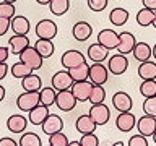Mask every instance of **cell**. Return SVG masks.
Segmentation results:
<instances>
[{"label": "cell", "instance_id": "obj_30", "mask_svg": "<svg viewBox=\"0 0 156 146\" xmlns=\"http://www.w3.org/2000/svg\"><path fill=\"white\" fill-rule=\"evenodd\" d=\"M55 97H57V91L54 88H41L39 89V102L47 107H51L55 104Z\"/></svg>", "mask_w": 156, "mask_h": 146}, {"label": "cell", "instance_id": "obj_49", "mask_svg": "<svg viewBox=\"0 0 156 146\" xmlns=\"http://www.w3.org/2000/svg\"><path fill=\"white\" fill-rule=\"evenodd\" d=\"M151 57H153L154 60H156V44H154L153 47H151Z\"/></svg>", "mask_w": 156, "mask_h": 146}, {"label": "cell", "instance_id": "obj_33", "mask_svg": "<svg viewBox=\"0 0 156 146\" xmlns=\"http://www.w3.org/2000/svg\"><path fill=\"white\" fill-rule=\"evenodd\" d=\"M153 18H154V10H150V8H145V7L136 13V23L143 28L150 26V24L153 23Z\"/></svg>", "mask_w": 156, "mask_h": 146}, {"label": "cell", "instance_id": "obj_15", "mask_svg": "<svg viewBox=\"0 0 156 146\" xmlns=\"http://www.w3.org/2000/svg\"><path fill=\"white\" fill-rule=\"evenodd\" d=\"M41 128H42L44 133L49 136V135L55 133V131H62V128H63V120H62L57 114H49V115L46 117V120L41 123Z\"/></svg>", "mask_w": 156, "mask_h": 146}, {"label": "cell", "instance_id": "obj_8", "mask_svg": "<svg viewBox=\"0 0 156 146\" xmlns=\"http://www.w3.org/2000/svg\"><path fill=\"white\" fill-rule=\"evenodd\" d=\"M129 68V60L125 58L124 54L117 52L115 55L109 57V62H107V70L112 75H124Z\"/></svg>", "mask_w": 156, "mask_h": 146}, {"label": "cell", "instance_id": "obj_31", "mask_svg": "<svg viewBox=\"0 0 156 146\" xmlns=\"http://www.w3.org/2000/svg\"><path fill=\"white\" fill-rule=\"evenodd\" d=\"M68 8H70V0H51V3H49V10L55 16L65 15L68 12Z\"/></svg>", "mask_w": 156, "mask_h": 146}, {"label": "cell", "instance_id": "obj_13", "mask_svg": "<svg viewBox=\"0 0 156 146\" xmlns=\"http://www.w3.org/2000/svg\"><path fill=\"white\" fill-rule=\"evenodd\" d=\"M112 106L117 112H127L132 110V106H133V99L127 94L125 91H117L114 96H112Z\"/></svg>", "mask_w": 156, "mask_h": 146}, {"label": "cell", "instance_id": "obj_12", "mask_svg": "<svg viewBox=\"0 0 156 146\" xmlns=\"http://www.w3.org/2000/svg\"><path fill=\"white\" fill-rule=\"evenodd\" d=\"M73 85V78L70 76L68 70H60L52 76V88L55 91H63V89H70V86Z\"/></svg>", "mask_w": 156, "mask_h": 146}, {"label": "cell", "instance_id": "obj_10", "mask_svg": "<svg viewBox=\"0 0 156 146\" xmlns=\"http://www.w3.org/2000/svg\"><path fill=\"white\" fill-rule=\"evenodd\" d=\"M135 125H136V119H135V115L132 114L130 110L119 112V115H117V119H115L117 130H120L122 133H129L130 130L135 128Z\"/></svg>", "mask_w": 156, "mask_h": 146}, {"label": "cell", "instance_id": "obj_23", "mask_svg": "<svg viewBox=\"0 0 156 146\" xmlns=\"http://www.w3.org/2000/svg\"><path fill=\"white\" fill-rule=\"evenodd\" d=\"M96 123L93 122V119L90 117V114H85L81 117H78L76 122H75V128L80 131V133H93V131L96 130Z\"/></svg>", "mask_w": 156, "mask_h": 146}, {"label": "cell", "instance_id": "obj_48", "mask_svg": "<svg viewBox=\"0 0 156 146\" xmlns=\"http://www.w3.org/2000/svg\"><path fill=\"white\" fill-rule=\"evenodd\" d=\"M5 94H7V92H5V88L0 85V102H2L3 99H5Z\"/></svg>", "mask_w": 156, "mask_h": 146}, {"label": "cell", "instance_id": "obj_51", "mask_svg": "<svg viewBox=\"0 0 156 146\" xmlns=\"http://www.w3.org/2000/svg\"><path fill=\"white\" fill-rule=\"evenodd\" d=\"M68 146H80V141H70Z\"/></svg>", "mask_w": 156, "mask_h": 146}, {"label": "cell", "instance_id": "obj_22", "mask_svg": "<svg viewBox=\"0 0 156 146\" xmlns=\"http://www.w3.org/2000/svg\"><path fill=\"white\" fill-rule=\"evenodd\" d=\"M10 29L13 31V34H28L29 29H31V24H29V19L26 16H15L10 19Z\"/></svg>", "mask_w": 156, "mask_h": 146}, {"label": "cell", "instance_id": "obj_4", "mask_svg": "<svg viewBox=\"0 0 156 146\" xmlns=\"http://www.w3.org/2000/svg\"><path fill=\"white\" fill-rule=\"evenodd\" d=\"M109 78V70L107 67H104L102 62H94L93 65H90V75H88V80L94 85H104Z\"/></svg>", "mask_w": 156, "mask_h": 146}, {"label": "cell", "instance_id": "obj_37", "mask_svg": "<svg viewBox=\"0 0 156 146\" xmlns=\"http://www.w3.org/2000/svg\"><path fill=\"white\" fill-rule=\"evenodd\" d=\"M68 138L62 131H55V133L49 135V146H68Z\"/></svg>", "mask_w": 156, "mask_h": 146}, {"label": "cell", "instance_id": "obj_18", "mask_svg": "<svg viewBox=\"0 0 156 146\" xmlns=\"http://www.w3.org/2000/svg\"><path fill=\"white\" fill-rule=\"evenodd\" d=\"M28 123H29V120L21 114H13L7 119V128L12 133H23L26 130Z\"/></svg>", "mask_w": 156, "mask_h": 146}, {"label": "cell", "instance_id": "obj_1", "mask_svg": "<svg viewBox=\"0 0 156 146\" xmlns=\"http://www.w3.org/2000/svg\"><path fill=\"white\" fill-rule=\"evenodd\" d=\"M39 104V91H24L16 97V107L21 112H28Z\"/></svg>", "mask_w": 156, "mask_h": 146}, {"label": "cell", "instance_id": "obj_44", "mask_svg": "<svg viewBox=\"0 0 156 146\" xmlns=\"http://www.w3.org/2000/svg\"><path fill=\"white\" fill-rule=\"evenodd\" d=\"M8 57H10V49L0 46V62H7Z\"/></svg>", "mask_w": 156, "mask_h": 146}, {"label": "cell", "instance_id": "obj_5", "mask_svg": "<svg viewBox=\"0 0 156 146\" xmlns=\"http://www.w3.org/2000/svg\"><path fill=\"white\" fill-rule=\"evenodd\" d=\"M76 99L73 96V92L70 89H63V91H57V97H55V106L60 109L62 112H70L75 109L76 106Z\"/></svg>", "mask_w": 156, "mask_h": 146}, {"label": "cell", "instance_id": "obj_52", "mask_svg": "<svg viewBox=\"0 0 156 146\" xmlns=\"http://www.w3.org/2000/svg\"><path fill=\"white\" fill-rule=\"evenodd\" d=\"M151 26L156 28V10H154V18H153V23H151Z\"/></svg>", "mask_w": 156, "mask_h": 146}, {"label": "cell", "instance_id": "obj_20", "mask_svg": "<svg viewBox=\"0 0 156 146\" xmlns=\"http://www.w3.org/2000/svg\"><path fill=\"white\" fill-rule=\"evenodd\" d=\"M86 55L91 62H104L109 57V49H106L104 46H101L99 42L91 44L86 50Z\"/></svg>", "mask_w": 156, "mask_h": 146}, {"label": "cell", "instance_id": "obj_7", "mask_svg": "<svg viewBox=\"0 0 156 146\" xmlns=\"http://www.w3.org/2000/svg\"><path fill=\"white\" fill-rule=\"evenodd\" d=\"M93 89V83L90 80H83V81H73V85L70 86V91L73 92L75 99L78 102H85L88 101V97L91 94Z\"/></svg>", "mask_w": 156, "mask_h": 146}, {"label": "cell", "instance_id": "obj_25", "mask_svg": "<svg viewBox=\"0 0 156 146\" xmlns=\"http://www.w3.org/2000/svg\"><path fill=\"white\" fill-rule=\"evenodd\" d=\"M138 76L141 80H156V62H140Z\"/></svg>", "mask_w": 156, "mask_h": 146}, {"label": "cell", "instance_id": "obj_47", "mask_svg": "<svg viewBox=\"0 0 156 146\" xmlns=\"http://www.w3.org/2000/svg\"><path fill=\"white\" fill-rule=\"evenodd\" d=\"M145 8H150V10H156V0H141Z\"/></svg>", "mask_w": 156, "mask_h": 146}, {"label": "cell", "instance_id": "obj_50", "mask_svg": "<svg viewBox=\"0 0 156 146\" xmlns=\"http://www.w3.org/2000/svg\"><path fill=\"white\" fill-rule=\"evenodd\" d=\"M36 2L39 5H49V3H51V0H36Z\"/></svg>", "mask_w": 156, "mask_h": 146}, {"label": "cell", "instance_id": "obj_28", "mask_svg": "<svg viewBox=\"0 0 156 146\" xmlns=\"http://www.w3.org/2000/svg\"><path fill=\"white\" fill-rule=\"evenodd\" d=\"M21 88L24 91H39L42 88V80L37 75L29 73L24 78H21Z\"/></svg>", "mask_w": 156, "mask_h": 146}, {"label": "cell", "instance_id": "obj_41", "mask_svg": "<svg viewBox=\"0 0 156 146\" xmlns=\"http://www.w3.org/2000/svg\"><path fill=\"white\" fill-rule=\"evenodd\" d=\"M107 2L109 0H86V3H88L91 12H102L107 7Z\"/></svg>", "mask_w": 156, "mask_h": 146}, {"label": "cell", "instance_id": "obj_43", "mask_svg": "<svg viewBox=\"0 0 156 146\" xmlns=\"http://www.w3.org/2000/svg\"><path fill=\"white\" fill-rule=\"evenodd\" d=\"M8 29H10V19H8V18H2V16H0V37L5 36Z\"/></svg>", "mask_w": 156, "mask_h": 146}, {"label": "cell", "instance_id": "obj_26", "mask_svg": "<svg viewBox=\"0 0 156 146\" xmlns=\"http://www.w3.org/2000/svg\"><path fill=\"white\" fill-rule=\"evenodd\" d=\"M34 49L39 52V55H41L42 58L51 57L52 54H54V50H55L54 42L51 41V39H41V37H37L36 44H34Z\"/></svg>", "mask_w": 156, "mask_h": 146}, {"label": "cell", "instance_id": "obj_6", "mask_svg": "<svg viewBox=\"0 0 156 146\" xmlns=\"http://www.w3.org/2000/svg\"><path fill=\"white\" fill-rule=\"evenodd\" d=\"M57 24L55 21L52 19H41L37 24H36V36L41 37V39H51L54 41V37L57 36Z\"/></svg>", "mask_w": 156, "mask_h": 146}, {"label": "cell", "instance_id": "obj_19", "mask_svg": "<svg viewBox=\"0 0 156 146\" xmlns=\"http://www.w3.org/2000/svg\"><path fill=\"white\" fill-rule=\"evenodd\" d=\"M49 115V107L44 106V104H39L36 107H33L31 110H28V120L31 125H41L44 120H46V117Z\"/></svg>", "mask_w": 156, "mask_h": 146}, {"label": "cell", "instance_id": "obj_11", "mask_svg": "<svg viewBox=\"0 0 156 146\" xmlns=\"http://www.w3.org/2000/svg\"><path fill=\"white\" fill-rule=\"evenodd\" d=\"M135 128H138V133L145 135L146 138H148V136H151L154 133V130H156V117L148 115V114L141 115L140 119L136 120Z\"/></svg>", "mask_w": 156, "mask_h": 146}, {"label": "cell", "instance_id": "obj_16", "mask_svg": "<svg viewBox=\"0 0 156 146\" xmlns=\"http://www.w3.org/2000/svg\"><path fill=\"white\" fill-rule=\"evenodd\" d=\"M119 46H117V52L119 54H124V55H129V54H132V50H133L135 44H136V39L135 36L132 34L130 31H124L119 34Z\"/></svg>", "mask_w": 156, "mask_h": 146}, {"label": "cell", "instance_id": "obj_54", "mask_svg": "<svg viewBox=\"0 0 156 146\" xmlns=\"http://www.w3.org/2000/svg\"><path fill=\"white\" fill-rule=\"evenodd\" d=\"M151 138H153V141H154V144H156V130H154V133L151 135Z\"/></svg>", "mask_w": 156, "mask_h": 146}, {"label": "cell", "instance_id": "obj_45", "mask_svg": "<svg viewBox=\"0 0 156 146\" xmlns=\"http://www.w3.org/2000/svg\"><path fill=\"white\" fill-rule=\"evenodd\" d=\"M18 143L12 138H8V136H5V138L0 140V146H16Z\"/></svg>", "mask_w": 156, "mask_h": 146}, {"label": "cell", "instance_id": "obj_38", "mask_svg": "<svg viewBox=\"0 0 156 146\" xmlns=\"http://www.w3.org/2000/svg\"><path fill=\"white\" fill-rule=\"evenodd\" d=\"M16 13V8H15V3H10V2H0V16L2 18H8L12 19Z\"/></svg>", "mask_w": 156, "mask_h": 146}, {"label": "cell", "instance_id": "obj_21", "mask_svg": "<svg viewBox=\"0 0 156 146\" xmlns=\"http://www.w3.org/2000/svg\"><path fill=\"white\" fill-rule=\"evenodd\" d=\"M72 34H73V37H75L76 41L85 42L86 39L93 34V28H91V24L86 23V21H78V23L73 24Z\"/></svg>", "mask_w": 156, "mask_h": 146}, {"label": "cell", "instance_id": "obj_2", "mask_svg": "<svg viewBox=\"0 0 156 146\" xmlns=\"http://www.w3.org/2000/svg\"><path fill=\"white\" fill-rule=\"evenodd\" d=\"M18 57H20V60H21L23 63H26V65L29 68H33V70H39V68L42 67L44 58L39 55V52L34 47H31V46H28Z\"/></svg>", "mask_w": 156, "mask_h": 146}, {"label": "cell", "instance_id": "obj_24", "mask_svg": "<svg viewBox=\"0 0 156 146\" xmlns=\"http://www.w3.org/2000/svg\"><path fill=\"white\" fill-rule=\"evenodd\" d=\"M132 55L135 57V60L138 62H146L151 58V47L150 44L146 42H136L133 50H132Z\"/></svg>", "mask_w": 156, "mask_h": 146}, {"label": "cell", "instance_id": "obj_53", "mask_svg": "<svg viewBox=\"0 0 156 146\" xmlns=\"http://www.w3.org/2000/svg\"><path fill=\"white\" fill-rule=\"evenodd\" d=\"M112 146H124V143H122V141H115V143L112 144Z\"/></svg>", "mask_w": 156, "mask_h": 146}, {"label": "cell", "instance_id": "obj_42", "mask_svg": "<svg viewBox=\"0 0 156 146\" xmlns=\"http://www.w3.org/2000/svg\"><path fill=\"white\" fill-rule=\"evenodd\" d=\"M129 146H148V138L141 133L133 135V136H130V140H129Z\"/></svg>", "mask_w": 156, "mask_h": 146}, {"label": "cell", "instance_id": "obj_35", "mask_svg": "<svg viewBox=\"0 0 156 146\" xmlns=\"http://www.w3.org/2000/svg\"><path fill=\"white\" fill-rule=\"evenodd\" d=\"M10 70H12V75H13L15 78H20V80H21V78H24L26 75H29V73L34 71L33 68H29L26 63H23L21 60L16 62V63H13V67L10 68Z\"/></svg>", "mask_w": 156, "mask_h": 146}, {"label": "cell", "instance_id": "obj_40", "mask_svg": "<svg viewBox=\"0 0 156 146\" xmlns=\"http://www.w3.org/2000/svg\"><path fill=\"white\" fill-rule=\"evenodd\" d=\"M80 146H99V138L93 133H83L80 138Z\"/></svg>", "mask_w": 156, "mask_h": 146}, {"label": "cell", "instance_id": "obj_14", "mask_svg": "<svg viewBox=\"0 0 156 146\" xmlns=\"http://www.w3.org/2000/svg\"><path fill=\"white\" fill-rule=\"evenodd\" d=\"M119 34H117L114 29H102V31H99V34H98V42L101 44V46H104L106 49H109V50H112V49H115L117 46H119Z\"/></svg>", "mask_w": 156, "mask_h": 146}, {"label": "cell", "instance_id": "obj_29", "mask_svg": "<svg viewBox=\"0 0 156 146\" xmlns=\"http://www.w3.org/2000/svg\"><path fill=\"white\" fill-rule=\"evenodd\" d=\"M68 73H70V76L73 78V81L88 80V75H90V65H88V62H83L78 67L68 68Z\"/></svg>", "mask_w": 156, "mask_h": 146}, {"label": "cell", "instance_id": "obj_32", "mask_svg": "<svg viewBox=\"0 0 156 146\" xmlns=\"http://www.w3.org/2000/svg\"><path fill=\"white\" fill-rule=\"evenodd\" d=\"M18 144L20 146H42V140L39 138V135L34 133V131H26V133L21 135Z\"/></svg>", "mask_w": 156, "mask_h": 146}, {"label": "cell", "instance_id": "obj_34", "mask_svg": "<svg viewBox=\"0 0 156 146\" xmlns=\"http://www.w3.org/2000/svg\"><path fill=\"white\" fill-rule=\"evenodd\" d=\"M104 99H106V89L102 88V85H94L93 83V89L88 101L91 104H101V102H104Z\"/></svg>", "mask_w": 156, "mask_h": 146}, {"label": "cell", "instance_id": "obj_17", "mask_svg": "<svg viewBox=\"0 0 156 146\" xmlns=\"http://www.w3.org/2000/svg\"><path fill=\"white\" fill-rule=\"evenodd\" d=\"M29 46V37L28 34H15L8 39V49H10V54H15V55H20L24 49Z\"/></svg>", "mask_w": 156, "mask_h": 146}, {"label": "cell", "instance_id": "obj_3", "mask_svg": "<svg viewBox=\"0 0 156 146\" xmlns=\"http://www.w3.org/2000/svg\"><path fill=\"white\" fill-rule=\"evenodd\" d=\"M90 117L93 119V122L99 127V125H106L111 119V110L104 102L101 104H91V109H90Z\"/></svg>", "mask_w": 156, "mask_h": 146}, {"label": "cell", "instance_id": "obj_46", "mask_svg": "<svg viewBox=\"0 0 156 146\" xmlns=\"http://www.w3.org/2000/svg\"><path fill=\"white\" fill-rule=\"evenodd\" d=\"M8 73V65L7 62H0V80H3Z\"/></svg>", "mask_w": 156, "mask_h": 146}, {"label": "cell", "instance_id": "obj_27", "mask_svg": "<svg viewBox=\"0 0 156 146\" xmlns=\"http://www.w3.org/2000/svg\"><path fill=\"white\" fill-rule=\"evenodd\" d=\"M129 19V12L122 7H115L114 10H111L109 13V21L114 24V26H124Z\"/></svg>", "mask_w": 156, "mask_h": 146}, {"label": "cell", "instance_id": "obj_36", "mask_svg": "<svg viewBox=\"0 0 156 146\" xmlns=\"http://www.w3.org/2000/svg\"><path fill=\"white\" fill-rule=\"evenodd\" d=\"M140 92L143 97H150L156 94V80H143L140 85Z\"/></svg>", "mask_w": 156, "mask_h": 146}, {"label": "cell", "instance_id": "obj_9", "mask_svg": "<svg viewBox=\"0 0 156 146\" xmlns=\"http://www.w3.org/2000/svg\"><path fill=\"white\" fill-rule=\"evenodd\" d=\"M86 62V57L83 55L80 50H75V49H70V50H65L63 55L60 58V63L63 68H73V67H78L80 63Z\"/></svg>", "mask_w": 156, "mask_h": 146}, {"label": "cell", "instance_id": "obj_55", "mask_svg": "<svg viewBox=\"0 0 156 146\" xmlns=\"http://www.w3.org/2000/svg\"><path fill=\"white\" fill-rule=\"evenodd\" d=\"M3 2H10V3H15L16 0H3Z\"/></svg>", "mask_w": 156, "mask_h": 146}, {"label": "cell", "instance_id": "obj_39", "mask_svg": "<svg viewBox=\"0 0 156 146\" xmlns=\"http://www.w3.org/2000/svg\"><path fill=\"white\" fill-rule=\"evenodd\" d=\"M143 112H145V114H148V115L156 117V94L150 96V97H145V101H143Z\"/></svg>", "mask_w": 156, "mask_h": 146}]
</instances>
